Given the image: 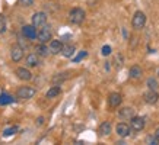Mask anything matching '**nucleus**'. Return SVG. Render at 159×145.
I'll return each mask as SVG.
<instances>
[{
    "mask_svg": "<svg viewBox=\"0 0 159 145\" xmlns=\"http://www.w3.org/2000/svg\"><path fill=\"white\" fill-rule=\"evenodd\" d=\"M146 86L149 87L150 90H158V87H159L158 80H156L155 77H149L148 78V81H146Z\"/></svg>",
    "mask_w": 159,
    "mask_h": 145,
    "instance_id": "22",
    "label": "nucleus"
},
{
    "mask_svg": "<svg viewBox=\"0 0 159 145\" xmlns=\"http://www.w3.org/2000/svg\"><path fill=\"white\" fill-rule=\"evenodd\" d=\"M10 58H12V61L13 63H19L20 60L24 58V48L18 45V44H15L10 47Z\"/></svg>",
    "mask_w": 159,
    "mask_h": 145,
    "instance_id": "5",
    "label": "nucleus"
},
{
    "mask_svg": "<svg viewBox=\"0 0 159 145\" xmlns=\"http://www.w3.org/2000/svg\"><path fill=\"white\" fill-rule=\"evenodd\" d=\"M146 25V14L142 12V10H137L134 14H133V18H131V26L134 29H142L145 28Z\"/></svg>",
    "mask_w": 159,
    "mask_h": 145,
    "instance_id": "4",
    "label": "nucleus"
},
{
    "mask_svg": "<svg viewBox=\"0 0 159 145\" xmlns=\"http://www.w3.org/2000/svg\"><path fill=\"white\" fill-rule=\"evenodd\" d=\"M35 51H37V54H38L39 57H47L50 54L48 45H47V44H43V42H39V45L35 47Z\"/></svg>",
    "mask_w": 159,
    "mask_h": 145,
    "instance_id": "21",
    "label": "nucleus"
},
{
    "mask_svg": "<svg viewBox=\"0 0 159 145\" xmlns=\"http://www.w3.org/2000/svg\"><path fill=\"white\" fill-rule=\"evenodd\" d=\"M85 57H88V52L86 51H80V52L77 54V57H75V60H73V63H79L82 58H85Z\"/></svg>",
    "mask_w": 159,
    "mask_h": 145,
    "instance_id": "27",
    "label": "nucleus"
},
{
    "mask_svg": "<svg viewBox=\"0 0 159 145\" xmlns=\"http://www.w3.org/2000/svg\"><path fill=\"white\" fill-rule=\"evenodd\" d=\"M131 132V126L129 123H125V122H120V123H117L116 126V134L120 138H127V136L130 135Z\"/></svg>",
    "mask_w": 159,
    "mask_h": 145,
    "instance_id": "8",
    "label": "nucleus"
},
{
    "mask_svg": "<svg viewBox=\"0 0 159 145\" xmlns=\"http://www.w3.org/2000/svg\"><path fill=\"white\" fill-rule=\"evenodd\" d=\"M45 23H47V14L44 13V12H35L32 14V25H34L35 28H41Z\"/></svg>",
    "mask_w": 159,
    "mask_h": 145,
    "instance_id": "10",
    "label": "nucleus"
},
{
    "mask_svg": "<svg viewBox=\"0 0 159 145\" xmlns=\"http://www.w3.org/2000/svg\"><path fill=\"white\" fill-rule=\"evenodd\" d=\"M15 74H16V77L19 78V80H22V81H29L31 78H32V72H31V70H29V67H18L16 68V71H15Z\"/></svg>",
    "mask_w": 159,
    "mask_h": 145,
    "instance_id": "7",
    "label": "nucleus"
},
{
    "mask_svg": "<svg viewBox=\"0 0 159 145\" xmlns=\"http://www.w3.org/2000/svg\"><path fill=\"white\" fill-rule=\"evenodd\" d=\"M133 116H136V112H134V109L130 106L121 107L120 110H118V118L123 119V121H130Z\"/></svg>",
    "mask_w": 159,
    "mask_h": 145,
    "instance_id": "12",
    "label": "nucleus"
},
{
    "mask_svg": "<svg viewBox=\"0 0 159 145\" xmlns=\"http://www.w3.org/2000/svg\"><path fill=\"white\" fill-rule=\"evenodd\" d=\"M20 5L22 6H26V7H29V6L34 5V0H19Z\"/></svg>",
    "mask_w": 159,
    "mask_h": 145,
    "instance_id": "29",
    "label": "nucleus"
},
{
    "mask_svg": "<svg viewBox=\"0 0 159 145\" xmlns=\"http://www.w3.org/2000/svg\"><path fill=\"white\" fill-rule=\"evenodd\" d=\"M25 65L29 68L32 67H38L39 65V55L37 52L35 54H29L28 57L25 58Z\"/></svg>",
    "mask_w": 159,
    "mask_h": 145,
    "instance_id": "17",
    "label": "nucleus"
},
{
    "mask_svg": "<svg viewBox=\"0 0 159 145\" xmlns=\"http://www.w3.org/2000/svg\"><path fill=\"white\" fill-rule=\"evenodd\" d=\"M13 102V97L9 96V94H6V93H2L0 94V105H9Z\"/></svg>",
    "mask_w": 159,
    "mask_h": 145,
    "instance_id": "23",
    "label": "nucleus"
},
{
    "mask_svg": "<svg viewBox=\"0 0 159 145\" xmlns=\"http://www.w3.org/2000/svg\"><path fill=\"white\" fill-rule=\"evenodd\" d=\"M60 93H61V87L53 84V87H50L48 90H47V93H45V97H47V99H54V97H57Z\"/></svg>",
    "mask_w": 159,
    "mask_h": 145,
    "instance_id": "20",
    "label": "nucleus"
},
{
    "mask_svg": "<svg viewBox=\"0 0 159 145\" xmlns=\"http://www.w3.org/2000/svg\"><path fill=\"white\" fill-rule=\"evenodd\" d=\"M35 123H37V125H38V126H41V125H43V123H44V118H43V116H39L38 119H37V122H35Z\"/></svg>",
    "mask_w": 159,
    "mask_h": 145,
    "instance_id": "30",
    "label": "nucleus"
},
{
    "mask_svg": "<svg viewBox=\"0 0 159 145\" xmlns=\"http://www.w3.org/2000/svg\"><path fill=\"white\" fill-rule=\"evenodd\" d=\"M37 39H38V42H43V44H47L53 39V31H51V28H50V25L45 23L44 26L39 28L38 35H37Z\"/></svg>",
    "mask_w": 159,
    "mask_h": 145,
    "instance_id": "2",
    "label": "nucleus"
},
{
    "mask_svg": "<svg viewBox=\"0 0 159 145\" xmlns=\"http://www.w3.org/2000/svg\"><path fill=\"white\" fill-rule=\"evenodd\" d=\"M142 74H143V71H142V67H139V65H133V67H130V70H129V77L133 78V80L140 78Z\"/></svg>",
    "mask_w": 159,
    "mask_h": 145,
    "instance_id": "19",
    "label": "nucleus"
},
{
    "mask_svg": "<svg viewBox=\"0 0 159 145\" xmlns=\"http://www.w3.org/2000/svg\"><path fill=\"white\" fill-rule=\"evenodd\" d=\"M35 93H37V90H35L34 87L22 86L16 90V97L22 99V100H29V99H32L35 96Z\"/></svg>",
    "mask_w": 159,
    "mask_h": 145,
    "instance_id": "3",
    "label": "nucleus"
},
{
    "mask_svg": "<svg viewBox=\"0 0 159 145\" xmlns=\"http://www.w3.org/2000/svg\"><path fill=\"white\" fill-rule=\"evenodd\" d=\"M70 71H64V72H57V74H54L53 78H51V83L53 84H56V86H60V84H63V83L66 81V80H69L70 78Z\"/></svg>",
    "mask_w": 159,
    "mask_h": 145,
    "instance_id": "14",
    "label": "nucleus"
},
{
    "mask_svg": "<svg viewBox=\"0 0 159 145\" xmlns=\"http://www.w3.org/2000/svg\"><path fill=\"white\" fill-rule=\"evenodd\" d=\"M111 132H112V125L108 121L102 122L101 125H99V128H98V135L99 136H108Z\"/></svg>",
    "mask_w": 159,
    "mask_h": 145,
    "instance_id": "16",
    "label": "nucleus"
},
{
    "mask_svg": "<svg viewBox=\"0 0 159 145\" xmlns=\"http://www.w3.org/2000/svg\"><path fill=\"white\" fill-rule=\"evenodd\" d=\"M158 136L156 135H149L148 138H146V144H150V145H156L158 144Z\"/></svg>",
    "mask_w": 159,
    "mask_h": 145,
    "instance_id": "26",
    "label": "nucleus"
},
{
    "mask_svg": "<svg viewBox=\"0 0 159 145\" xmlns=\"http://www.w3.org/2000/svg\"><path fill=\"white\" fill-rule=\"evenodd\" d=\"M75 52H76V47H75V45H72V44H66V45H63V49H61L63 57L72 58L73 55H75Z\"/></svg>",
    "mask_w": 159,
    "mask_h": 145,
    "instance_id": "18",
    "label": "nucleus"
},
{
    "mask_svg": "<svg viewBox=\"0 0 159 145\" xmlns=\"http://www.w3.org/2000/svg\"><path fill=\"white\" fill-rule=\"evenodd\" d=\"M111 51H112V49H111L110 45H104V47H102V49H101V52H102V55H104V57H108V55L111 54Z\"/></svg>",
    "mask_w": 159,
    "mask_h": 145,
    "instance_id": "28",
    "label": "nucleus"
},
{
    "mask_svg": "<svg viewBox=\"0 0 159 145\" xmlns=\"http://www.w3.org/2000/svg\"><path fill=\"white\" fill-rule=\"evenodd\" d=\"M121 102H123V96H121L120 93H110L108 94V106L111 109H116L121 105Z\"/></svg>",
    "mask_w": 159,
    "mask_h": 145,
    "instance_id": "11",
    "label": "nucleus"
},
{
    "mask_svg": "<svg viewBox=\"0 0 159 145\" xmlns=\"http://www.w3.org/2000/svg\"><path fill=\"white\" fill-rule=\"evenodd\" d=\"M145 118H142V116H133L130 119L131 130H134V132H140L145 129Z\"/></svg>",
    "mask_w": 159,
    "mask_h": 145,
    "instance_id": "6",
    "label": "nucleus"
},
{
    "mask_svg": "<svg viewBox=\"0 0 159 145\" xmlns=\"http://www.w3.org/2000/svg\"><path fill=\"white\" fill-rule=\"evenodd\" d=\"M143 100L148 103V105H155L156 102L159 100V93L156 90H148V92L143 93Z\"/></svg>",
    "mask_w": 159,
    "mask_h": 145,
    "instance_id": "13",
    "label": "nucleus"
},
{
    "mask_svg": "<svg viewBox=\"0 0 159 145\" xmlns=\"http://www.w3.org/2000/svg\"><path fill=\"white\" fill-rule=\"evenodd\" d=\"M7 29V20L5 14H0V34H5Z\"/></svg>",
    "mask_w": 159,
    "mask_h": 145,
    "instance_id": "24",
    "label": "nucleus"
},
{
    "mask_svg": "<svg viewBox=\"0 0 159 145\" xmlns=\"http://www.w3.org/2000/svg\"><path fill=\"white\" fill-rule=\"evenodd\" d=\"M48 48H50V54L56 55V54L61 52L63 44H61V41H58V39H51V41L48 42Z\"/></svg>",
    "mask_w": 159,
    "mask_h": 145,
    "instance_id": "15",
    "label": "nucleus"
},
{
    "mask_svg": "<svg viewBox=\"0 0 159 145\" xmlns=\"http://www.w3.org/2000/svg\"><path fill=\"white\" fill-rule=\"evenodd\" d=\"M22 34H24V36L26 39H29V41H34V39H37L38 32H37V28L31 23V25H25V26H22Z\"/></svg>",
    "mask_w": 159,
    "mask_h": 145,
    "instance_id": "9",
    "label": "nucleus"
},
{
    "mask_svg": "<svg viewBox=\"0 0 159 145\" xmlns=\"http://www.w3.org/2000/svg\"><path fill=\"white\" fill-rule=\"evenodd\" d=\"M158 77H159V70H158Z\"/></svg>",
    "mask_w": 159,
    "mask_h": 145,
    "instance_id": "32",
    "label": "nucleus"
},
{
    "mask_svg": "<svg viewBox=\"0 0 159 145\" xmlns=\"http://www.w3.org/2000/svg\"><path fill=\"white\" fill-rule=\"evenodd\" d=\"M155 135H156V136H158V138H159V126H158V128H156V130H155Z\"/></svg>",
    "mask_w": 159,
    "mask_h": 145,
    "instance_id": "31",
    "label": "nucleus"
},
{
    "mask_svg": "<svg viewBox=\"0 0 159 145\" xmlns=\"http://www.w3.org/2000/svg\"><path fill=\"white\" fill-rule=\"evenodd\" d=\"M85 18H86V13H85V10L80 9V7H73V9L69 12V20H70V23H73V25L83 23Z\"/></svg>",
    "mask_w": 159,
    "mask_h": 145,
    "instance_id": "1",
    "label": "nucleus"
},
{
    "mask_svg": "<svg viewBox=\"0 0 159 145\" xmlns=\"http://www.w3.org/2000/svg\"><path fill=\"white\" fill-rule=\"evenodd\" d=\"M18 126H10V128H7V129H5V132H3V135L5 136H10V135H13V134H16L18 132Z\"/></svg>",
    "mask_w": 159,
    "mask_h": 145,
    "instance_id": "25",
    "label": "nucleus"
}]
</instances>
